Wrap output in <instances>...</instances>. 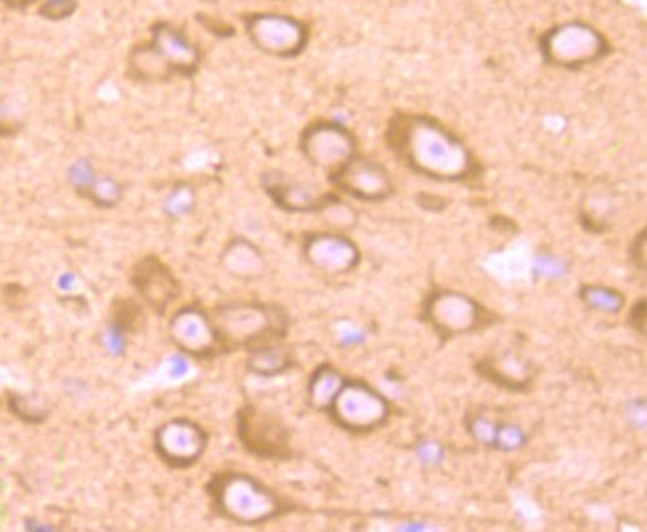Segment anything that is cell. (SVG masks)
<instances>
[{"label":"cell","instance_id":"obj_1","mask_svg":"<svg viewBox=\"0 0 647 532\" xmlns=\"http://www.w3.org/2000/svg\"><path fill=\"white\" fill-rule=\"evenodd\" d=\"M383 140L408 172L435 183H469L483 172L465 140L433 115L396 112Z\"/></svg>","mask_w":647,"mask_h":532},{"label":"cell","instance_id":"obj_2","mask_svg":"<svg viewBox=\"0 0 647 532\" xmlns=\"http://www.w3.org/2000/svg\"><path fill=\"white\" fill-rule=\"evenodd\" d=\"M219 336L220 352L255 350L278 342L288 332V314L278 305L265 303H229L210 314Z\"/></svg>","mask_w":647,"mask_h":532},{"label":"cell","instance_id":"obj_3","mask_svg":"<svg viewBox=\"0 0 647 532\" xmlns=\"http://www.w3.org/2000/svg\"><path fill=\"white\" fill-rule=\"evenodd\" d=\"M213 507L230 523L260 526L285 514V501L257 477L238 471L217 473L207 485Z\"/></svg>","mask_w":647,"mask_h":532},{"label":"cell","instance_id":"obj_4","mask_svg":"<svg viewBox=\"0 0 647 532\" xmlns=\"http://www.w3.org/2000/svg\"><path fill=\"white\" fill-rule=\"evenodd\" d=\"M614 47L598 27L586 20H564L538 37V54L546 66L581 72L608 60Z\"/></svg>","mask_w":647,"mask_h":532},{"label":"cell","instance_id":"obj_5","mask_svg":"<svg viewBox=\"0 0 647 532\" xmlns=\"http://www.w3.org/2000/svg\"><path fill=\"white\" fill-rule=\"evenodd\" d=\"M240 20L248 42L260 54L270 58L295 60L302 57L312 42L310 24L292 14L260 10L243 14Z\"/></svg>","mask_w":647,"mask_h":532},{"label":"cell","instance_id":"obj_6","mask_svg":"<svg viewBox=\"0 0 647 532\" xmlns=\"http://www.w3.org/2000/svg\"><path fill=\"white\" fill-rule=\"evenodd\" d=\"M326 413L343 431L363 436L390 421L391 401L366 381L346 380Z\"/></svg>","mask_w":647,"mask_h":532},{"label":"cell","instance_id":"obj_7","mask_svg":"<svg viewBox=\"0 0 647 532\" xmlns=\"http://www.w3.org/2000/svg\"><path fill=\"white\" fill-rule=\"evenodd\" d=\"M423 318L441 338H458L481 332L491 320V313L475 298L455 290H435L423 305Z\"/></svg>","mask_w":647,"mask_h":532},{"label":"cell","instance_id":"obj_8","mask_svg":"<svg viewBox=\"0 0 647 532\" xmlns=\"http://www.w3.org/2000/svg\"><path fill=\"white\" fill-rule=\"evenodd\" d=\"M298 150L306 163L326 173V177L360 152L356 133L333 120H316L306 125L298 137Z\"/></svg>","mask_w":647,"mask_h":532},{"label":"cell","instance_id":"obj_9","mask_svg":"<svg viewBox=\"0 0 647 532\" xmlns=\"http://www.w3.org/2000/svg\"><path fill=\"white\" fill-rule=\"evenodd\" d=\"M336 193L348 195L360 203H386L396 195V183L388 167L358 152L352 160L343 163L328 175Z\"/></svg>","mask_w":647,"mask_h":532},{"label":"cell","instance_id":"obj_10","mask_svg":"<svg viewBox=\"0 0 647 532\" xmlns=\"http://www.w3.org/2000/svg\"><path fill=\"white\" fill-rule=\"evenodd\" d=\"M237 433L250 456L270 461H285L292 457L290 431L270 411L245 406L238 411Z\"/></svg>","mask_w":647,"mask_h":532},{"label":"cell","instance_id":"obj_11","mask_svg":"<svg viewBox=\"0 0 647 532\" xmlns=\"http://www.w3.org/2000/svg\"><path fill=\"white\" fill-rule=\"evenodd\" d=\"M209 446L207 431L191 419L175 418L165 421L153 433V449L165 466L189 469L197 466Z\"/></svg>","mask_w":647,"mask_h":532},{"label":"cell","instance_id":"obj_12","mask_svg":"<svg viewBox=\"0 0 647 532\" xmlns=\"http://www.w3.org/2000/svg\"><path fill=\"white\" fill-rule=\"evenodd\" d=\"M263 190L278 209L295 215L324 213L342 201L340 193L324 191L308 181L295 180L288 173L268 172L263 175Z\"/></svg>","mask_w":647,"mask_h":532},{"label":"cell","instance_id":"obj_13","mask_svg":"<svg viewBox=\"0 0 647 532\" xmlns=\"http://www.w3.org/2000/svg\"><path fill=\"white\" fill-rule=\"evenodd\" d=\"M302 255L315 270L328 276L350 275L362 263L360 247L352 238L336 231H318L306 235Z\"/></svg>","mask_w":647,"mask_h":532},{"label":"cell","instance_id":"obj_14","mask_svg":"<svg viewBox=\"0 0 647 532\" xmlns=\"http://www.w3.org/2000/svg\"><path fill=\"white\" fill-rule=\"evenodd\" d=\"M167 332L172 342L191 358L207 360L220 352L219 336L213 318L201 306L189 305L179 308L173 314Z\"/></svg>","mask_w":647,"mask_h":532},{"label":"cell","instance_id":"obj_15","mask_svg":"<svg viewBox=\"0 0 647 532\" xmlns=\"http://www.w3.org/2000/svg\"><path fill=\"white\" fill-rule=\"evenodd\" d=\"M150 42L172 70L173 78H193L203 64V50L195 40H191L185 30L172 22L157 20L150 30Z\"/></svg>","mask_w":647,"mask_h":532},{"label":"cell","instance_id":"obj_16","mask_svg":"<svg viewBox=\"0 0 647 532\" xmlns=\"http://www.w3.org/2000/svg\"><path fill=\"white\" fill-rule=\"evenodd\" d=\"M132 283L143 303L157 314L165 313L182 295V285L172 268L157 257H143L134 266Z\"/></svg>","mask_w":647,"mask_h":532},{"label":"cell","instance_id":"obj_17","mask_svg":"<svg viewBox=\"0 0 647 532\" xmlns=\"http://www.w3.org/2000/svg\"><path fill=\"white\" fill-rule=\"evenodd\" d=\"M220 265L227 275L243 283L258 280L267 273V258L263 250L245 237L230 238L220 253Z\"/></svg>","mask_w":647,"mask_h":532},{"label":"cell","instance_id":"obj_18","mask_svg":"<svg viewBox=\"0 0 647 532\" xmlns=\"http://www.w3.org/2000/svg\"><path fill=\"white\" fill-rule=\"evenodd\" d=\"M476 370L505 390L524 391L533 386L534 368L518 356H496L485 361H479Z\"/></svg>","mask_w":647,"mask_h":532},{"label":"cell","instance_id":"obj_19","mask_svg":"<svg viewBox=\"0 0 647 532\" xmlns=\"http://www.w3.org/2000/svg\"><path fill=\"white\" fill-rule=\"evenodd\" d=\"M127 74L140 84H165L175 80L150 40L135 44L127 54Z\"/></svg>","mask_w":647,"mask_h":532},{"label":"cell","instance_id":"obj_20","mask_svg":"<svg viewBox=\"0 0 647 532\" xmlns=\"http://www.w3.org/2000/svg\"><path fill=\"white\" fill-rule=\"evenodd\" d=\"M295 352L283 344L270 342L250 350L247 370L258 378H277L295 368Z\"/></svg>","mask_w":647,"mask_h":532},{"label":"cell","instance_id":"obj_21","mask_svg":"<svg viewBox=\"0 0 647 532\" xmlns=\"http://www.w3.org/2000/svg\"><path fill=\"white\" fill-rule=\"evenodd\" d=\"M343 381L346 378H343L342 371L336 370L330 364L318 366L308 381V403L316 411L326 413L332 406L336 393L342 388Z\"/></svg>","mask_w":647,"mask_h":532},{"label":"cell","instance_id":"obj_22","mask_svg":"<svg viewBox=\"0 0 647 532\" xmlns=\"http://www.w3.org/2000/svg\"><path fill=\"white\" fill-rule=\"evenodd\" d=\"M578 296L584 305L602 314H619L626 305V296L612 286L582 285Z\"/></svg>","mask_w":647,"mask_h":532},{"label":"cell","instance_id":"obj_23","mask_svg":"<svg viewBox=\"0 0 647 532\" xmlns=\"http://www.w3.org/2000/svg\"><path fill=\"white\" fill-rule=\"evenodd\" d=\"M84 200L90 201L97 209H115L124 200V190L112 175H97L90 190L84 193Z\"/></svg>","mask_w":647,"mask_h":532},{"label":"cell","instance_id":"obj_24","mask_svg":"<svg viewBox=\"0 0 647 532\" xmlns=\"http://www.w3.org/2000/svg\"><path fill=\"white\" fill-rule=\"evenodd\" d=\"M163 207H165V213L173 219L187 217L197 207V193L191 187L189 183H179V185H175L170 191Z\"/></svg>","mask_w":647,"mask_h":532},{"label":"cell","instance_id":"obj_25","mask_svg":"<svg viewBox=\"0 0 647 532\" xmlns=\"http://www.w3.org/2000/svg\"><path fill=\"white\" fill-rule=\"evenodd\" d=\"M466 431L479 446L495 449L496 431H499V421L489 418L485 413H471L465 419Z\"/></svg>","mask_w":647,"mask_h":532},{"label":"cell","instance_id":"obj_26","mask_svg":"<svg viewBox=\"0 0 647 532\" xmlns=\"http://www.w3.org/2000/svg\"><path fill=\"white\" fill-rule=\"evenodd\" d=\"M95 177H97V173H95L94 165L90 160H78L68 170V183L72 185V190L76 191L80 197H84V193L90 190Z\"/></svg>","mask_w":647,"mask_h":532},{"label":"cell","instance_id":"obj_27","mask_svg":"<svg viewBox=\"0 0 647 532\" xmlns=\"http://www.w3.org/2000/svg\"><path fill=\"white\" fill-rule=\"evenodd\" d=\"M76 10L78 0H40L37 12L40 19L62 22V20L72 19Z\"/></svg>","mask_w":647,"mask_h":532},{"label":"cell","instance_id":"obj_28","mask_svg":"<svg viewBox=\"0 0 647 532\" xmlns=\"http://www.w3.org/2000/svg\"><path fill=\"white\" fill-rule=\"evenodd\" d=\"M526 446V433L521 426L516 423H503L499 421V431H496L495 449L499 451H516Z\"/></svg>","mask_w":647,"mask_h":532},{"label":"cell","instance_id":"obj_29","mask_svg":"<svg viewBox=\"0 0 647 532\" xmlns=\"http://www.w3.org/2000/svg\"><path fill=\"white\" fill-rule=\"evenodd\" d=\"M9 409L17 418L27 421V423H40L48 418L47 411L34 408L30 403V399L24 398V396H9Z\"/></svg>","mask_w":647,"mask_h":532},{"label":"cell","instance_id":"obj_30","mask_svg":"<svg viewBox=\"0 0 647 532\" xmlns=\"http://www.w3.org/2000/svg\"><path fill=\"white\" fill-rule=\"evenodd\" d=\"M419 459L428 466H438L443 459V447L433 439H421L418 443Z\"/></svg>","mask_w":647,"mask_h":532},{"label":"cell","instance_id":"obj_31","mask_svg":"<svg viewBox=\"0 0 647 532\" xmlns=\"http://www.w3.org/2000/svg\"><path fill=\"white\" fill-rule=\"evenodd\" d=\"M0 2L12 10H27L39 4L40 0H0Z\"/></svg>","mask_w":647,"mask_h":532},{"label":"cell","instance_id":"obj_32","mask_svg":"<svg viewBox=\"0 0 647 532\" xmlns=\"http://www.w3.org/2000/svg\"><path fill=\"white\" fill-rule=\"evenodd\" d=\"M278 2H286V0H278Z\"/></svg>","mask_w":647,"mask_h":532}]
</instances>
